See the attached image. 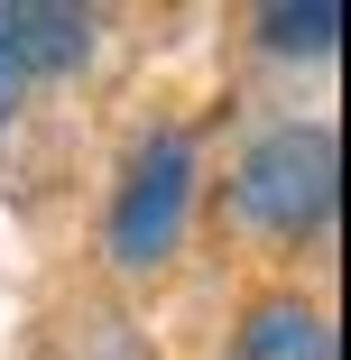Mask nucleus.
Wrapping results in <instances>:
<instances>
[{"instance_id":"1","label":"nucleus","mask_w":351,"mask_h":360,"mask_svg":"<svg viewBox=\"0 0 351 360\" xmlns=\"http://www.w3.org/2000/svg\"><path fill=\"white\" fill-rule=\"evenodd\" d=\"M231 212L268 240H324L342 212V139L333 120H277L231 167Z\"/></svg>"},{"instance_id":"3","label":"nucleus","mask_w":351,"mask_h":360,"mask_svg":"<svg viewBox=\"0 0 351 360\" xmlns=\"http://www.w3.org/2000/svg\"><path fill=\"white\" fill-rule=\"evenodd\" d=\"M93 10H75V0H10L0 10V56L19 65V84H46V75H75V65L93 56Z\"/></svg>"},{"instance_id":"6","label":"nucleus","mask_w":351,"mask_h":360,"mask_svg":"<svg viewBox=\"0 0 351 360\" xmlns=\"http://www.w3.org/2000/svg\"><path fill=\"white\" fill-rule=\"evenodd\" d=\"M19 93H28V84H19V65L0 56V129H10V111H19Z\"/></svg>"},{"instance_id":"4","label":"nucleus","mask_w":351,"mask_h":360,"mask_svg":"<svg viewBox=\"0 0 351 360\" xmlns=\"http://www.w3.org/2000/svg\"><path fill=\"white\" fill-rule=\"evenodd\" d=\"M222 360H342V333H333V314L305 305V296H268V305L241 314V333H231Z\"/></svg>"},{"instance_id":"5","label":"nucleus","mask_w":351,"mask_h":360,"mask_svg":"<svg viewBox=\"0 0 351 360\" xmlns=\"http://www.w3.org/2000/svg\"><path fill=\"white\" fill-rule=\"evenodd\" d=\"M259 46L268 56H333L342 46V0H277V10H259Z\"/></svg>"},{"instance_id":"2","label":"nucleus","mask_w":351,"mask_h":360,"mask_svg":"<svg viewBox=\"0 0 351 360\" xmlns=\"http://www.w3.org/2000/svg\"><path fill=\"white\" fill-rule=\"evenodd\" d=\"M185 212H194V139L185 129H148L129 148L120 194H111V222H102L111 268H167L176 240H185Z\"/></svg>"}]
</instances>
